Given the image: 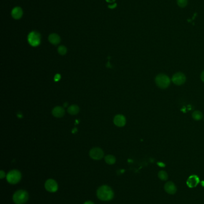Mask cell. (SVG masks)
Segmentation results:
<instances>
[{
	"label": "cell",
	"instance_id": "obj_1",
	"mask_svg": "<svg viewBox=\"0 0 204 204\" xmlns=\"http://www.w3.org/2000/svg\"><path fill=\"white\" fill-rule=\"evenodd\" d=\"M98 199L103 201H109L114 198V192L112 189L107 185H103L98 188L96 191Z\"/></svg>",
	"mask_w": 204,
	"mask_h": 204
},
{
	"label": "cell",
	"instance_id": "obj_2",
	"mask_svg": "<svg viewBox=\"0 0 204 204\" xmlns=\"http://www.w3.org/2000/svg\"><path fill=\"white\" fill-rule=\"evenodd\" d=\"M29 198L28 192L24 190L16 191L13 196V201L16 204H25Z\"/></svg>",
	"mask_w": 204,
	"mask_h": 204
},
{
	"label": "cell",
	"instance_id": "obj_3",
	"mask_svg": "<svg viewBox=\"0 0 204 204\" xmlns=\"http://www.w3.org/2000/svg\"><path fill=\"white\" fill-rule=\"evenodd\" d=\"M155 83L159 88L162 89H165L169 86L171 79L166 75L160 73L156 76Z\"/></svg>",
	"mask_w": 204,
	"mask_h": 204
},
{
	"label": "cell",
	"instance_id": "obj_4",
	"mask_svg": "<svg viewBox=\"0 0 204 204\" xmlns=\"http://www.w3.org/2000/svg\"><path fill=\"white\" fill-rule=\"evenodd\" d=\"M22 178L21 173L16 170H13L10 171L8 173L6 179L7 181H8L11 184H16L21 181Z\"/></svg>",
	"mask_w": 204,
	"mask_h": 204
},
{
	"label": "cell",
	"instance_id": "obj_5",
	"mask_svg": "<svg viewBox=\"0 0 204 204\" xmlns=\"http://www.w3.org/2000/svg\"><path fill=\"white\" fill-rule=\"evenodd\" d=\"M28 41L30 45L37 47L41 43V35L38 32L32 31L28 36Z\"/></svg>",
	"mask_w": 204,
	"mask_h": 204
},
{
	"label": "cell",
	"instance_id": "obj_6",
	"mask_svg": "<svg viewBox=\"0 0 204 204\" xmlns=\"http://www.w3.org/2000/svg\"><path fill=\"white\" fill-rule=\"evenodd\" d=\"M186 77L182 72L176 73L172 77V81L177 86H182L186 82Z\"/></svg>",
	"mask_w": 204,
	"mask_h": 204
},
{
	"label": "cell",
	"instance_id": "obj_7",
	"mask_svg": "<svg viewBox=\"0 0 204 204\" xmlns=\"http://www.w3.org/2000/svg\"><path fill=\"white\" fill-rule=\"evenodd\" d=\"M104 154L103 151L99 147H94L89 152V156L94 160H100L104 157Z\"/></svg>",
	"mask_w": 204,
	"mask_h": 204
},
{
	"label": "cell",
	"instance_id": "obj_8",
	"mask_svg": "<svg viewBox=\"0 0 204 204\" xmlns=\"http://www.w3.org/2000/svg\"><path fill=\"white\" fill-rule=\"evenodd\" d=\"M45 187L47 191L51 193L56 192L58 189V183L53 179H48L45 181Z\"/></svg>",
	"mask_w": 204,
	"mask_h": 204
},
{
	"label": "cell",
	"instance_id": "obj_9",
	"mask_svg": "<svg viewBox=\"0 0 204 204\" xmlns=\"http://www.w3.org/2000/svg\"><path fill=\"white\" fill-rule=\"evenodd\" d=\"M165 190L170 195H174L177 192V187L172 181L167 182L164 186Z\"/></svg>",
	"mask_w": 204,
	"mask_h": 204
},
{
	"label": "cell",
	"instance_id": "obj_10",
	"mask_svg": "<svg viewBox=\"0 0 204 204\" xmlns=\"http://www.w3.org/2000/svg\"><path fill=\"white\" fill-rule=\"evenodd\" d=\"M126 122V118L122 115H117L114 118V124L119 127H122L125 126Z\"/></svg>",
	"mask_w": 204,
	"mask_h": 204
},
{
	"label": "cell",
	"instance_id": "obj_11",
	"mask_svg": "<svg viewBox=\"0 0 204 204\" xmlns=\"http://www.w3.org/2000/svg\"><path fill=\"white\" fill-rule=\"evenodd\" d=\"M23 16V10L21 7H16L12 11V16L13 19L18 20L20 19Z\"/></svg>",
	"mask_w": 204,
	"mask_h": 204
},
{
	"label": "cell",
	"instance_id": "obj_12",
	"mask_svg": "<svg viewBox=\"0 0 204 204\" xmlns=\"http://www.w3.org/2000/svg\"><path fill=\"white\" fill-rule=\"evenodd\" d=\"M199 182V179L196 176H191L187 181V186L193 188L196 187Z\"/></svg>",
	"mask_w": 204,
	"mask_h": 204
},
{
	"label": "cell",
	"instance_id": "obj_13",
	"mask_svg": "<svg viewBox=\"0 0 204 204\" xmlns=\"http://www.w3.org/2000/svg\"><path fill=\"white\" fill-rule=\"evenodd\" d=\"M65 110L61 106H56L52 110V114L56 118H62L65 115Z\"/></svg>",
	"mask_w": 204,
	"mask_h": 204
},
{
	"label": "cell",
	"instance_id": "obj_14",
	"mask_svg": "<svg viewBox=\"0 0 204 204\" xmlns=\"http://www.w3.org/2000/svg\"><path fill=\"white\" fill-rule=\"evenodd\" d=\"M48 40L49 42L53 45H57L59 44L61 42V38L56 34H51L48 36Z\"/></svg>",
	"mask_w": 204,
	"mask_h": 204
},
{
	"label": "cell",
	"instance_id": "obj_15",
	"mask_svg": "<svg viewBox=\"0 0 204 204\" xmlns=\"http://www.w3.org/2000/svg\"><path fill=\"white\" fill-rule=\"evenodd\" d=\"M79 111H80V109H79V106H77V105H75L70 106L69 107H68V109H67L68 113H69L70 115H74L77 114L79 112Z\"/></svg>",
	"mask_w": 204,
	"mask_h": 204
},
{
	"label": "cell",
	"instance_id": "obj_16",
	"mask_svg": "<svg viewBox=\"0 0 204 204\" xmlns=\"http://www.w3.org/2000/svg\"><path fill=\"white\" fill-rule=\"evenodd\" d=\"M105 161L109 165H113L115 162L116 159L113 155H108L105 157Z\"/></svg>",
	"mask_w": 204,
	"mask_h": 204
},
{
	"label": "cell",
	"instance_id": "obj_17",
	"mask_svg": "<svg viewBox=\"0 0 204 204\" xmlns=\"http://www.w3.org/2000/svg\"><path fill=\"white\" fill-rule=\"evenodd\" d=\"M192 118L196 121H199L203 118V115L201 111H196L192 113Z\"/></svg>",
	"mask_w": 204,
	"mask_h": 204
},
{
	"label": "cell",
	"instance_id": "obj_18",
	"mask_svg": "<svg viewBox=\"0 0 204 204\" xmlns=\"http://www.w3.org/2000/svg\"><path fill=\"white\" fill-rule=\"evenodd\" d=\"M158 177L161 180L166 181L168 179V175L167 173L165 171H160L158 173Z\"/></svg>",
	"mask_w": 204,
	"mask_h": 204
},
{
	"label": "cell",
	"instance_id": "obj_19",
	"mask_svg": "<svg viewBox=\"0 0 204 204\" xmlns=\"http://www.w3.org/2000/svg\"><path fill=\"white\" fill-rule=\"evenodd\" d=\"M58 51L61 55H65L67 52V48L64 45H61L58 48Z\"/></svg>",
	"mask_w": 204,
	"mask_h": 204
},
{
	"label": "cell",
	"instance_id": "obj_20",
	"mask_svg": "<svg viewBox=\"0 0 204 204\" xmlns=\"http://www.w3.org/2000/svg\"><path fill=\"white\" fill-rule=\"evenodd\" d=\"M177 2L178 5L181 7L184 8L187 6L188 3V0H177Z\"/></svg>",
	"mask_w": 204,
	"mask_h": 204
},
{
	"label": "cell",
	"instance_id": "obj_21",
	"mask_svg": "<svg viewBox=\"0 0 204 204\" xmlns=\"http://www.w3.org/2000/svg\"><path fill=\"white\" fill-rule=\"evenodd\" d=\"M6 176H5V173L4 171L1 170L0 171V179H3L4 178H5Z\"/></svg>",
	"mask_w": 204,
	"mask_h": 204
},
{
	"label": "cell",
	"instance_id": "obj_22",
	"mask_svg": "<svg viewBox=\"0 0 204 204\" xmlns=\"http://www.w3.org/2000/svg\"><path fill=\"white\" fill-rule=\"evenodd\" d=\"M115 7H116V4L115 3L113 4V5H110L108 6V7L110 8H111V9H113L114 8H115Z\"/></svg>",
	"mask_w": 204,
	"mask_h": 204
},
{
	"label": "cell",
	"instance_id": "obj_23",
	"mask_svg": "<svg viewBox=\"0 0 204 204\" xmlns=\"http://www.w3.org/2000/svg\"><path fill=\"white\" fill-rule=\"evenodd\" d=\"M201 80H202L204 83V70L202 71V72L201 73Z\"/></svg>",
	"mask_w": 204,
	"mask_h": 204
},
{
	"label": "cell",
	"instance_id": "obj_24",
	"mask_svg": "<svg viewBox=\"0 0 204 204\" xmlns=\"http://www.w3.org/2000/svg\"><path fill=\"white\" fill-rule=\"evenodd\" d=\"M84 204H95L93 202H92V201H86V202H85V203H84Z\"/></svg>",
	"mask_w": 204,
	"mask_h": 204
},
{
	"label": "cell",
	"instance_id": "obj_25",
	"mask_svg": "<svg viewBox=\"0 0 204 204\" xmlns=\"http://www.w3.org/2000/svg\"><path fill=\"white\" fill-rule=\"evenodd\" d=\"M106 1L109 2V3H112V2H114L115 1V0H106Z\"/></svg>",
	"mask_w": 204,
	"mask_h": 204
}]
</instances>
